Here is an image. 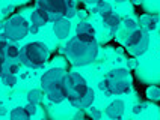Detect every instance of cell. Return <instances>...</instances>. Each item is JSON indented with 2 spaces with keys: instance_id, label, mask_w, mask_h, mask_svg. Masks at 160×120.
<instances>
[{
  "instance_id": "obj_1",
  "label": "cell",
  "mask_w": 160,
  "mask_h": 120,
  "mask_svg": "<svg viewBox=\"0 0 160 120\" xmlns=\"http://www.w3.org/2000/svg\"><path fill=\"white\" fill-rule=\"evenodd\" d=\"M65 53L72 65L85 66L97 59L98 44L97 41H83L77 36H74L65 45Z\"/></svg>"
},
{
  "instance_id": "obj_2",
  "label": "cell",
  "mask_w": 160,
  "mask_h": 120,
  "mask_svg": "<svg viewBox=\"0 0 160 120\" xmlns=\"http://www.w3.org/2000/svg\"><path fill=\"white\" fill-rule=\"evenodd\" d=\"M65 74L67 72L62 68H53L44 72V75L41 77V89L45 93V96L54 104L62 102L67 98L65 89H63Z\"/></svg>"
},
{
  "instance_id": "obj_3",
  "label": "cell",
  "mask_w": 160,
  "mask_h": 120,
  "mask_svg": "<svg viewBox=\"0 0 160 120\" xmlns=\"http://www.w3.org/2000/svg\"><path fill=\"white\" fill-rule=\"evenodd\" d=\"M100 89L107 95H124L132 89V74L125 68H116L110 71L106 78L100 83Z\"/></svg>"
},
{
  "instance_id": "obj_4",
  "label": "cell",
  "mask_w": 160,
  "mask_h": 120,
  "mask_svg": "<svg viewBox=\"0 0 160 120\" xmlns=\"http://www.w3.org/2000/svg\"><path fill=\"white\" fill-rule=\"evenodd\" d=\"M48 48L45 47L44 44L41 42H32L27 44L26 47L20 48V65L26 66V68H32V69H38L42 68L45 63L48 62Z\"/></svg>"
},
{
  "instance_id": "obj_5",
  "label": "cell",
  "mask_w": 160,
  "mask_h": 120,
  "mask_svg": "<svg viewBox=\"0 0 160 120\" xmlns=\"http://www.w3.org/2000/svg\"><path fill=\"white\" fill-rule=\"evenodd\" d=\"M76 3L74 0H36V9L44 15L47 23L65 18L67 8Z\"/></svg>"
},
{
  "instance_id": "obj_6",
  "label": "cell",
  "mask_w": 160,
  "mask_h": 120,
  "mask_svg": "<svg viewBox=\"0 0 160 120\" xmlns=\"http://www.w3.org/2000/svg\"><path fill=\"white\" fill-rule=\"evenodd\" d=\"M143 33L145 32L138 26V21L130 20V18L121 20L119 26L115 29V38L124 45L125 48L127 47H132L133 44L138 42L143 36Z\"/></svg>"
},
{
  "instance_id": "obj_7",
  "label": "cell",
  "mask_w": 160,
  "mask_h": 120,
  "mask_svg": "<svg viewBox=\"0 0 160 120\" xmlns=\"http://www.w3.org/2000/svg\"><path fill=\"white\" fill-rule=\"evenodd\" d=\"M3 33L6 35L11 42H17L24 39L27 35L30 33L29 29V23L26 21V18L20 14H14L3 23Z\"/></svg>"
},
{
  "instance_id": "obj_8",
  "label": "cell",
  "mask_w": 160,
  "mask_h": 120,
  "mask_svg": "<svg viewBox=\"0 0 160 120\" xmlns=\"http://www.w3.org/2000/svg\"><path fill=\"white\" fill-rule=\"evenodd\" d=\"M63 89L68 101L71 102L72 99L79 98L80 95L89 90V86L86 84V80L80 75L79 72H67L63 77Z\"/></svg>"
},
{
  "instance_id": "obj_9",
  "label": "cell",
  "mask_w": 160,
  "mask_h": 120,
  "mask_svg": "<svg viewBox=\"0 0 160 120\" xmlns=\"http://www.w3.org/2000/svg\"><path fill=\"white\" fill-rule=\"evenodd\" d=\"M76 36L83 41H95V32L92 24H89L86 20H80L76 24Z\"/></svg>"
},
{
  "instance_id": "obj_10",
  "label": "cell",
  "mask_w": 160,
  "mask_h": 120,
  "mask_svg": "<svg viewBox=\"0 0 160 120\" xmlns=\"http://www.w3.org/2000/svg\"><path fill=\"white\" fill-rule=\"evenodd\" d=\"M94 98H95L94 90L89 87L88 92H85L83 95H80L79 98L72 99L70 104H71L74 108H77V110H86L88 107H91V105H92V102H94Z\"/></svg>"
},
{
  "instance_id": "obj_11",
  "label": "cell",
  "mask_w": 160,
  "mask_h": 120,
  "mask_svg": "<svg viewBox=\"0 0 160 120\" xmlns=\"http://www.w3.org/2000/svg\"><path fill=\"white\" fill-rule=\"evenodd\" d=\"M53 32L59 39L68 38V36H70V32H71V23H70V20H67V18L56 20L53 23Z\"/></svg>"
},
{
  "instance_id": "obj_12",
  "label": "cell",
  "mask_w": 160,
  "mask_h": 120,
  "mask_svg": "<svg viewBox=\"0 0 160 120\" xmlns=\"http://www.w3.org/2000/svg\"><path fill=\"white\" fill-rule=\"evenodd\" d=\"M148 45H150V36H148V33L145 32L143 36L138 41V42L133 44L132 47H127L125 50L128 51L130 56H141V54H143V53L148 50Z\"/></svg>"
},
{
  "instance_id": "obj_13",
  "label": "cell",
  "mask_w": 160,
  "mask_h": 120,
  "mask_svg": "<svg viewBox=\"0 0 160 120\" xmlns=\"http://www.w3.org/2000/svg\"><path fill=\"white\" fill-rule=\"evenodd\" d=\"M125 111V105L121 99H115L113 102L110 104L106 108V116L110 119H122Z\"/></svg>"
},
{
  "instance_id": "obj_14",
  "label": "cell",
  "mask_w": 160,
  "mask_h": 120,
  "mask_svg": "<svg viewBox=\"0 0 160 120\" xmlns=\"http://www.w3.org/2000/svg\"><path fill=\"white\" fill-rule=\"evenodd\" d=\"M47 24V21H45L44 15L38 11V9H35L33 12H32V15H30V23H29V29H30V33H38L39 32V29L42 26H45Z\"/></svg>"
},
{
  "instance_id": "obj_15",
  "label": "cell",
  "mask_w": 160,
  "mask_h": 120,
  "mask_svg": "<svg viewBox=\"0 0 160 120\" xmlns=\"http://www.w3.org/2000/svg\"><path fill=\"white\" fill-rule=\"evenodd\" d=\"M138 26L141 27L143 32L150 33V32H152L157 27V21L154 20L152 14H142V15H139V18H138Z\"/></svg>"
},
{
  "instance_id": "obj_16",
  "label": "cell",
  "mask_w": 160,
  "mask_h": 120,
  "mask_svg": "<svg viewBox=\"0 0 160 120\" xmlns=\"http://www.w3.org/2000/svg\"><path fill=\"white\" fill-rule=\"evenodd\" d=\"M103 21H104V24H106L107 27H110V29H113V30H115L116 27L119 26V23H121V17H119L116 12L109 11L107 14L103 15Z\"/></svg>"
},
{
  "instance_id": "obj_17",
  "label": "cell",
  "mask_w": 160,
  "mask_h": 120,
  "mask_svg": "<svg viewBox=\"0 0 160 120\" xmlns=\"http://www.w3.org/2000/svg\"><path fill=\"white\" fill-rule=\"evenodd\" d=\"M0 78H2L3 84H6V86H9V87H14L15 84H17V81H18L17 74L9 72V71H3V72H2V75H0Z\"/></svg>"
},
{
  "instance_id": "obj_18",
  "label": "cell",
  "mask_w": 160,
  "mask_h": 120,
  "mask_svg": "<svg viewBox=\"0 0 160 120\" xmlns=\"http://www.w3.org/2000/svg\"><path fill=\"white\" fill-rule=\"evenodd\" d=\"M9 117L12 120H27L30 116L27 114V111L24 110V107H17V108H14V110L11 111Z\"/></svg>"
},
{
  "instance_id": "obj_19",
  "label": "cell",
  "mask_w": 160,
  "mask_h": 120,
  "mask_svg": "<svg viewBox=\"0 0 160 120\" xmlns=\"http://www.w3.org/2000/svg\"><path fill=\"white\" fill-rule=\"evenodd\" d=\"M5 54H6V59L11 60H17L18 56H20V48H18L15 44H8L6 48H5Z\"/></svg>"
},
{
  "instance_id": "obj_20",
  "label": "cell",
  "mask_w": 160,
  "mask_h": 120,
  "mask_svg": "<svg viewBox=\"0 0 160 120\" xmlns=\"http://www.w3.org/2000/svg\"><path fill=\"white\" fill-rule=\"evenodd\" d=\"M42 99H44V92H41V90L33 89V90H30V92L27 93V101H29V102H33L38 105V104L42 102Z\"/></svg>"
},
{
  "instance_id": "obj_21",
  "label": "cell",
  "mask_w": 160,
  "mask_h": 120,
  "mask_svg": "<svg viewBox=\"0 0 160 120\" xmlns=\"http://www.w3.org/2000/svg\"><path fill=\"white\" fill-rule=\"evenodd\" d=\"M91 11H94V12H98V14H101V15H104V14H107L109 11H112L110 9V6H109V3L107 2H104V0H100V2H97L92 8H89Z\"/></svg>"
},
{
  "instance_id": "obj_22",
  "label": "cell",
  "mask_w": 160,
  "mask_h": 120,
  "mask_svg": "<svg viewBox=\"0 0 160 120\" xmlns=\"http://www.w3.org/2000/svg\"><path fill=\"white\" fill-rule=\"evenodd\" d=\"M145 95L151 101H160V87L157 86H148L145 90Z\"/></svg>"
},
{
  "instance_id": "obj_23",
  "label": "cell",
  "mask_w": 160,
  "mask_h": 120,
  "mask_svg": "<svg viewBox=\"0 0 160 120\" xmlns=\"http://www.w3.org/2000/svg\"><path fill=\"white\" fill-rule=\"evenodd\" d=\"M88 116L89 117H92V119H95V120H98V119H101L103 117V113L100 111L98 108H91V107H88Z\"/></svg>"
},
{
  "instance_id": "obj_24",
  "label": "cell",
  "mask_w": 160,
  "mask_h": 120,
  "mask_svg": "<svg viewBox=\"0 0 160 120\" xmlns=\"http://www.w3.org/2000/svg\"><path fill=\"white\" fill-rule=\"evenodd\" d=\"M24 110H26L27 114L32 117V116H35L36 111H38V105H36V104H33V102H27V105L24 107Z\"/></svg>"
},
{
  "instance_id": "obj_25",
  "label": "cell",
  "mask_w": 160,
  "mask_h": 120,
  "mask_svg": "<svg viewBox=\"0 0 160 120\" xmlns=\"http://www.w3.org/2000/svg\"><path fill=\"white\" fill-rule=\"evenodd\" d=\"M143 108H145V104H138V105L133 107V113L134 114H139V113L143 111Z\"/></svg>"
},
{
  "instance_id": "obj_26",
  "label": "cell",
  "mask_w": 160,
  "mask_h": 120,
  "mask_svg": "<svg viewBox=\"0 0 160 120\" xmlns=\"http://www.w3.org/2000/svg\"><path fill=\"white\" fill-rule=\"evenodd\" d=\"M85 117H88V114L83 110H77V113L74 114V119H85Z\"/></svg>"
},
{
  "instance_id": "obj_27",
  "label": "cell",
  "mask_w": 160,
  "mask_h": 120,
  "mask_svg": "<svg viewBox=\"0 0 160 120\" xmlns=\"http://www.w3.org/2000/svg\"><path fill=\"white\" fill-rule=\"evenodd\" d=\"M5 60H6L5 48H3V47H0V65H3V63H5Z\"/></svg>"
},
{
  "instance_id": "obj_28",
  "label": "cell",
  "mask_w": 160,
  "mask_h": 120,
  "mask_svg": "<svg viewBox=\"0 0 160 120\" xmlns=\"http://www.w3.org/2000/svg\"><path fill=\"white\" fill-rule=\"evenodd\" d=\"M97 2H100V0H85V3H86V6H88V8H92Z\"/></svg>"
},
{
  "instance_id": "obj_29",
  "label": "cell",
  "mask_w": 160,
  "mask_h": 120,
  "mask_svg": "<svg viewBox=\"0 0 160 120\" xmlns=\"http://www.w3.org/2000/svg\"><path fill=\"white\" fill-rule=\"evenodd\" d=\"M12 11H14V6H8V8H5L3 9V15H9Z\"/></svg>"
},
{
  "instance_id": "obj_30",
  "label": "cell",
  "mask_w": 160,
  "mask_h": 120,
  "mask_svg": "<svg viewBox=\"0 0 160 120\" xmlns=\"http://www.w3.org/2000/svg\"><path fill=\"white\" fill-rule=\"evenodd\" d=\"M133 5H142V0H130Z\"/></svg>"
},
{
  "instance_id": "obj_31",
  "label": "cell",
  "mask_w": 160,
  "mask_h": 120,
  "mask_svg": "<svg viewBox=\"0 0 160 120\" xmlns=\"http://www.w3.org/2000/svg\"><path fill=\"white\" fill-rule=\"evenodd\" d=\"M5 113H6V110H5V107H2V105H0V116H3Z\"/></svg>"
},
{
  "instance_id": "obj_32",
  "label": "cell",
  "mask_w": 160,
  "mask_h": 120,
  "mask_svg": "<svg viewBox=\"0 0 160 120\" xmlns=\"http://www.w3.org/2000/svg\"><path fill=\"white\" fill-rule=\"evenodd\" d=\"M124 2H127V0H115V3H124Z\"/></svg>"
},
{
  "instance_id": "obj_33",
  "label": "cell",
  "mask_w": 160,
  "mask_h": 120,
  "mask_svg": "<svg viewBox=\"0 0 160 120\" xmlns=\"http://www.w3.org/2000/svg\"><path fill=\"white\" fill-rule=\"evenodd\" d=\"M2 72H3V65H0V75H2Z\"/></svg>"
},
{
  "instance_id": "obj_34",
  "label": "cell",
  "mask_w": 160,
  "mask_h": 120,
  "mask_svg": "<svg viewBox=\"0 0 160 120\" xmlns=\"http://www.w3.org/2000/svg\"><path fill=\"white\" fill-rule=\"evenodd\" d=\"M74 2H85V0H74Z\"/></svg>"
}]
</instances>
